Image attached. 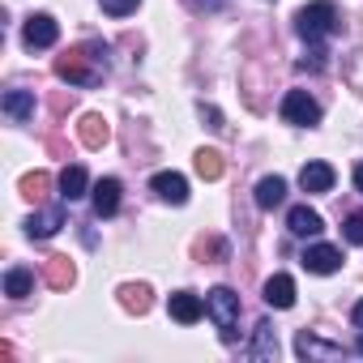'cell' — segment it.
<instances>
[{"label": "cell", "instance_id": "31", "mask_svg": "<svg viewBox=\"0 0 363 363\" xmlns=\"http://www.w3.org/2000/svg\"><path fill=\"white\" fill-rule=\"evenodd\" d=\"M354 189H359V193H363V162H359V167H354Z\"/></svg>", "mask_w": 363, "mask_h": 363}, {"label": "cell", "instance_id": "2", "mask_svg": "<svg viewBox=\"0 0 363 363\" xmlns=\"http://www.w3.org/2000/svg\"><path fill=\"white\" fill-rule=\"evenodd\" d=\"M342 22H337V9H333V0H312V5H303L295 13V35L303 43H320L329 35H337Z\"/></svg>", "mask_w": 363, "mask_h": 363}, {"label": "cell", "instance_id": "30", "mask_svg": "<svg viewBox=\"0 0 363 363\" xmlns=\"http://www.w3.org/2000/svg\"><path fill=\"white\" fill-rule=\"evenodd\" d=\"M350 320H354V325H359V329H363V299H359V303H354V312H350Z\"/></svg>", "mask_w": 363, "mask_h": 363}, {"label": "cell", "instance_id": "1", "mask_svg": "<svg viewBox=\"0 0 363 363\" xmlns=\"http://www.w3.org/2000/svg\"><path fill=\"white\" fill-rule=\"evenodd\" d=\"M107 73V43H82L56 60V77L69 86H99Z\"/></svg>", "mask_w": 363, "mask_h": 363}, {"label": "cell", "instance_id": "4", "mask_svg": "<svg viewBox=\"0 0 363 363\" xmlns=\"http://www.w3.org/2000/svg\"><path fill=\"white\" fill-rule=\"evenodd\" d=\"M282 120L295 128H316L320 124V103L308 90H286L282 94Z\"/></svg>", "mask_w": 363, "mask_h": 363}, {"label": "cell", "instance_id": "32", "mask_svg": "<svg viewBox=\"0 0 363 363\" xmlns=\"http://www.w3.org/2000/svg\"><path fill=\"white\" fill-rule=\"evenodd\" d=\"M359 354H363V337H359Z\"/></svg>", "mask_w": 363, "mask_h": 363}, {"label": "cell", "instance_id": "18", "mask_svg": "<svg viewBox=\"0 0 363 363\" xmlns=\"http://www.w3.org/2000/svg\"><path fill=\"white\" fill-rule=\"evenodd\" d=\"M248 354L261 359V363L278 359V337H274V325H269V320H261V325L252 329V350H248Z\"/></svg>", "mask_w": 363, "mask_h": 363}, {"label": "cell", "instance_id": "27", "mask_svg": "<svg viewBox=\"0 0 363 363\" xmlns=\"http://www.w3.org/2000/svg\"><path fill=\"white\" fill-rule=\"evenodd\" d=\"M342 235H346L350 244H363V214H350L346 227H342Z\"/></svg>", "mask_w": 363, "mask_h": 363}, {"label": "cell", "instance_id": "8", "mask_svg": "<svg viewBox=\"0 0 363 363\" xmlns=\"http://www.w3.org/2000/svg\"><path fill=\"white\" fill-rule=\"evenodd\" d=\"M303 269L308 274H337L342 269V252L333 244H312V248H303Z\"/></svg>", "mask_w": 363, "mask_h": 363}, {"label": "cell", "instance_id": "21", "mask_svg": "<svg viewBox=\"0 0 363 363\" xmlns=\"http://www.w3.org/2000/svg\"><path fill=\"white\" fill-rule=\"evenodd\" d=\"M193 167H197L201 179H218V175H223V154H218V150H197V162H193Z\"/></svg>", "mask_w": 363, "mask_h": 363}, {"label": "cell", "instance_id": "29", "mask_svg": "<svg viewBox=\"0 0 363 363\" xmlns=\"http://www.w3.org/2000/svg\"><path fill=\"white\" fill-rule=\"evenodd\" d=\"M201 116L210 120V128H227V124H223V116H218V107H210V103H201Z\"/></svg>", "mask_w": 363, "mask_h": 363}, {"label": "cell", "instance_id": "9", "mask_svg": "<svg viewBox=\"0 0 363 363\" xmlns=\"http://www.w3.org/2000/svg\"><path fill=\"white\" fill-rule=\"evenodd\" d=\"M120 193H124V189H120V179H116V175H107V179H99V184L90 189V201H94V214H99V218H111V214L120 210Z\"/></svg>", "mask_w": 363, "mask_h": 363}, {"label": "cell", "instance_id": "15", "mask_svg": "<svg viewBox=\"0 0 363 363\" xmlns=\"http://www.w3.org/2000/svg\"><path fill=\"white\" fill-rule=\"evenodd\" d=\"M265 303L269 308H295V278L291 274H274L265 282Z\"/></svg>", "mask_w": 363, "mask_h": 363}, {"label": "cell", "instance_id": "16", "mask_svg": "<svg viewBox=\"0 0 363 363\" xmlns=\"http://www.w3.org/2000/svg\"><path fill=\"white\" fill-rule=\"evenodd\" d=\"M295 354H299V359H337V354H342V346L320 342L316 333H308V329H303V333L295 337Z\"/></svg>", "mask_w": 363, "mask_h": 363}, {"label": "cell", "instance_id": "10", "mask_svg": "<svg viewBox=\"0 0 363 363\" xmlns=\"http://www.w3.org/2000/svg\"><path fill=\"white\" fill-rule=\"evenodd\" d=\"M60 227H65V206L39 210V214H30V218H26V235H30V240H52Z\"/></svg>", "mask_w": 363, "mask_h": 363}, {"label": "cell", "instance_id": "20", "mask_svg": "<svg viewBox=\"0 0 363 363\" xmlns=\"http://www.w3.org/2000/svg\"><path fill=\"white\" fill-rule=\"evenodd\" d=\"M30 291H35V274L22 269V265H13V269L5 274V295H9V299H26Z\"/></svg>", "mask_w": 363, "mask_h": 363}, {"label": "cell", "instance_id": "23", "mask_svg": "<svg viewBox=\"0 0 363 363\" xmlns=\"http://www.w3.org/2000/svg\"><path fill=\"white\" fill-rule=\"evenodd\" d=\"M48 282H52L56 291L69 286V282H73V265H69L65 257H52V261H48Z\"/></svg>", "mask_w": 363, "mask_h": 363}, {"label": "cell", "instance_id": "11", "mask_svg": "<svg viewBox=\"0 0 363 363\" xmlns=\"http://www.w3.org/2000/svg\"><path fill=\"white\" fill-rule=\"evenodd\" d=\"M333 167L329 162H303V171H299V189L303 193H329L333 189Z\"/></svg>", "mask_w": 363, "mask_h": 363}, {"label": "cell", "instance_id": "24", "mask_svg": "<svg viewBox=\"0 0 363 363\" xmlns=\"http://www.w3.org/2000/svg\"><path fill=\"white\" fill-rule=\"evenodd\" d=\"M325 56H329V52L312 43V48L303 52V60H299V69H303V73H320V69H325Z\"/></svg>", "mask_w": 363, "mask_h": 363}, {"label": "cell", "instance_id": "13", "mask_svg": "<svg viewBox=\"0 0 363 363\" xmlns=\"http://www.w3.org/2000/svg\"><path fill=\"white\" fill-rule=\"evenodd\" d=\"M286 227H291V235H303V240H308V235H320V231H325V218H320L312 206H295V210L286 214Z\"/></svg>", "mask_w": 363, "mask_h": 363}, {"label": "cell", "instance_id": "14", "mask_svg": "<svg viewBox=\"0 0 363 363\" xmlns=\"http://www.w3.org/2000/svg\"><path fill=\"white\" fill-rule=\"evenodd\" d=\"M5 116L13 120V124H26L30 116H35V90H5Z\"/></svg>", "mask_w": 363, "mask_h": 363}, {"label": "cell", "instance_id": "7", "mask_svg": "<svg viewBox=\"0 0 363 363\" xmlns=\"http://www.w3.org/2000/svg\"><path fill=\"white\" fill-rule=\"evenodd\" d=\"M167 312H171L179 325H197V320L206 316V299L193 295V291H175V295L167 299Z\"/></svg>", "mask_w": 363, "mask_h": 363}, {"label": "cell", "instance_id": "22", "mask_svg": "<svg viewBox=\"0 0 363 363\" xmlns=\"http://www.w3.org/2000/svg\"><path fill=\"white\" fill-rule=\"evenodd\" d=\"M120 303L128 308V312H150V286H120Z\"/></svg>", "mask_w": 363, "mask_h": 363}, {"label": "cell", "instance_id": "28", "mask_svg": "<svg viewBox=\"0 0 363 363\" xmlns=\"http://www.w3.org/2000/svg\"><path fill=\"white\" fill-rule=\"evenodd\" d=\"M184 5H189V9H197V13H206V9L214 13V9H223V0H184Z\"/></svg>", "mask_w": 363, "mask_h": 363}, {"label": "cell", "instance_id": "3", "mask_svg": "<svg viewBox=\"0 0 363 363\" xmlns=\"http://www.w3.org/2000/svg\"><path fill=\"white\" fill-rule=\"evenodd\" d=\"M206 312H210V320L218 325V337H223V342H235V337H240V295H235L231 286H214V291L206 295Z\"/></svg>", "mask_w": 363, "mask_h": 363}, {"label": "cell", "instance_id": "19", "mask_svg": "<svg viewBox=\"0 0 363 363\" xmlns=\"http://www.w3.org/2000/svg\"><path fill=\"white\" fill-rule=\"evenodd\" d=\"M77 137H82V145H90V150H99L107 137H111V128H107V120L103 116H82V124H77Z\"/></svg>", "mask_w": 363, "mask_h": 363}, {"label": "cell", "instance_id": "25", "mask_svg": "<svg viewBox=\"0 0 363 363\" xmlns=\"http://www.w3.org/2000/svg\"><path fill=\"white\" fill-rule=\"evenodd\" d=\"M99 5H103V13H111V18H128L141 0H99Z\"/></svg>", "mask_w": 363, "mask_h": 363}, {"label": "cell", "instance_id": "17", "mask_svg": "<svg viewBox=\"0 0 363 363\" xmlns=\"http://www.w3.org/2000/svg\"><path fill=\"white\" fill-rule=\"evenodd\" d=\"M282 201H286V179L282 175H265L257 184V206L261 210H278Z\"/></svg>", "mask_w": 363, "mask_h": 363}, {"label": "cell", "instance_id": "12", "mask_svg": "<svg viewBox=\"0 0 363 363\" xmlns=\"http://www.w3.org/2000/svg\"><path fill=\"white\" fill-rule=\"evenodd\" d=\"M86 193H90V175H86V167H82V162L65 167V171H60V197H65V201H82Z\"/></svg>", "mask_w": 363, "mask_h": 363}, {"label": "cell", "instance_id": "6", "mask_svg": "<svg viewBox=\"0 0 363 363\" xmlns=\"http://www.w3.org/2000/svg\"><path fill=\"white\" fill-rule=\"evenodd\" d=\"M150 193H154L158 201H167V206H184V201H189V179L179 175V171H158V175L150 179Z\"/></svg>", "mask_w": 363, "mask_h": 363}, {"label": "cell", "instance_id": "26", "mask_svg": "<svg viewBox=\"0 0 363 363\" xmlns=\"http://www.w3.org/2000/svg\"><path fill=\"white\" fill-rule=\"evenodd\" d=\"M48 184H52V179H48L43 171H35V175H26V179H22V193H26V197H39Z\"/></svg>", "mask_w": 363, "mask_h": 363}, {"label": "cell", "instance_id": "5", "mask_svg": "<svg viewBox=\"0 0 363 363\" xmlns=\"http://www.w3.org/2000/svg\"><path fill=\"white\" fill-rule=\"evenodd\" d=\"M56 39H60V26H56L52 13H35V18H26V26H22V43H26L30 52L56 48Z\"/></svg>", "mask_w": 363, "mask_h": 363}]
</instances>
